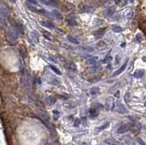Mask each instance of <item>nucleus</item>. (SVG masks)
<instances>
[{"label":"nucleus","instance_id":"1","mask_svg":"<svg viewBox=\"0 0 146 145\" xmlns=\"http://www.w3.org/2000/svg\"><path fill=\"white\" fill-rule=\"evenodd\" d=\"M18 38V32L16 28L14 27H10L7 31V39L11 42V43H15Z\"/></svg>","mask_w":146,"mask_h":145},{"label":"nucleus","instance_id":"2","mask_svg":"<svg viewBox=\"0 0 146 145\" xmlns=\"http://www.w3.org/2000/svg\"><path fill=\"white\" fill-rule=\"evenodd\" d=\"M114 104H115V102H114L113 98L112 97H109L106 100V102H105V109H106V111H110V109H113Z\"/></svg>","mask_w":146,"mask_h":145},{"label":"nucleus","instance_id":"3","mask_svg":"<svg viewBox=\"0 0 146 145\" xmlns=\"http://www.w3.org/2000/svg\"><path fill=\"white\" fill-rule=\"evenodd\" d=\"M116 111H118L119 113H121V114H124V113L127 112V109H126V107H125L124 105H123L122 103H121V102L118 101L117 103H116V107H115Z\"/></svg>","mask_w":146,"mask_h":145},{"label":"nucleus","instance_id":"4","mask_svg":"<svg viewBox=\"0 0 146 145\" xmlns=\"http://www.w3.org/2000/svg\"><path fill=\"white\" fill-rule=\"evenodd\" d=\"M21 83L22 85H23L25 88H29L30 87V82H29V78L27 75H25V74H23L21 77Z\"/></svg>","mask_w":146,"mask_h":145},{"label":"nucleus","instance_id":"5","mask_svg":"<svg viewBox=\"0 0 146 145\" xmlns=\"http://www.w3.org/2000/svg\"><path fill=\"white\" fill-rule=\"evenodd\" d=\"M129 131H130V125H128V124H123V125L120 126V127L118 128L117 132L122 134V133H125Z\"/></svg>","mask_w":146,"mask_h":145},{"label":"nucleus","instance_id":"6","mask_svg":"<svg viewBox=\"0 0 146 145\" xmlns=\"http://www.w3.org/2000/svg\"><path fill=\"white\" fill-rule=\"evenodd\" d=\"M127 63H128V61H126V62H125L124 64H123L122 66H121V68H119V69H118V70H116V71L114 72L113 74H112V76H113V77H115V76L120 75V74H121V72H123V71H124V69H125V68H126V67H127Z\"/></svg>","mask_w":146,"mask_h":145},{"label":"nucleus","instance_id":"7","mask_svg":"<svg viewBox=\"0 0 146 145\" xmlns=\"http://www.w3.org/2000/svg\"><path fill=\"white\" fill-rule=\"evenodd\" d=\"M39 24L41 26H43V27H48V28H54V27H55L54 24H53L52 22H50V21H40Z\"/></svg>","mask_w":146,"mask_h":145},{"label":"nucleus","instance_id":"8","mask_svg":"<svg viewBox=\"0 0 146 145\" xmlns=\"http://www.w3.org/2000/svg\"><path fill=\"white\" fill-rule=\"evenodd\" d=\"M89 113H90V116L91 119L96 118V117L99 115V111H98V109H95V108H91V109H90V111H89Z\"/></svg>","mask_w":146,"mask_h":145},{"label":"nucleus","instance_id":"9","mask_svg":"<svg viewBox=\"0 0 146 145\" xmlns=\"http://www.w3.org/2000/svg\"><path fill=\"white\" fill-rule=\"evenodd\" d=\"M97 60H98L97 57H90L89 59H87L86 64H88V65H95V63L97 62Z\"/></svg>","mask_w":146,"mask_h":145},{"label":"nucleus","instance_id":"10","mask_svg":"<svg viewBox=\"0 0 146 145\" xmlns=\"http://www.w3.org/2000/svg\"><path fill=\"white\" fill-rule=\"evenodd\" d=\"M114 13H115V7H109V8L107 9L106 16H113Z\"/></svg>","mask_w":146,"mask_h":145},{"label":"nucleus","instance_id":"11","mask_svg":"<svg viewBox=\"0 0 146 145\" xmlns=\"http://www.w3.org/2000/svg\"><path fill=\"white\" fill-rule=\"evenodd\" d=\"M30 38L31 39L33 40V42H35V43H38V35L37 32H34V31H32L30 34Z\"/></svg>","mask_w":146,"mask_h":145},{"label":"nucleus","instance_id":"12","mask_svg":"<svg viewBox=\"0 0 146 145\" xmlns=\"http://www.w3.org/2000/svg\"><path fill=\"white\" fill-rule=\"evenodd\" d=\"M104 142L109 145H120L119 142H118L117 141L113 140V139H107V140L104 141Z\"/></svg>","mask_w":146,"mask_h":145},{"label":"nucleus","instance_id":"13","mask_svg":"<svg viewBox=\"0 0 146 145\" xmlns=\"http://www.w3.org/2000/svg\"><path fill=\"white\" fill-rule=\"evenodd\" d=\"M112 31L113 32H115V33H121V32H122V27H120V26H117V25H113L112 27Z\"/></svg>","mask_w":146,"mask_h":145},{"label":"nucleus","instance_id":"14","mask_svg":"<svg viewBox=\"0 0 146 145\" xmlns=\"http://www.w3.org/2000/svg\"><path fill=\"white\" fill-rule=\"evenodd\" d=\"M52 13H53V16H54L57 19H62V18H62L61 13H60L59 10H57V9H54V10L52 11Z\"/></svg>","mask_w":146,"mask_h":145},{"label":"nucleus","instance_id":"15","mask_svg":"<svg viewBox=\"0 0 146 145\" xmlns=\"http://www.w3.org/2000/svg\"><path fill=\"white\" fill-rule=\"evenodd\" d=\"M105 30H106V27H103V28H101L99 29V30H97L95 33H94V35L97 37H100V36H102L103 34H104Z\"/></svg>","mask_w":146,"mask_h":145},{"label":"nucleus","instance_id":"16","mask_svg":"<svg viewBox=\"0 0 146 145\" xmlns=\"http://www.w3.org/2000/svg\"><path fill=\"white\" fill-rule=\"evenodd\" d=\"M49 68H50L51 70H53V71L55 72L56 74H58V75H61V71H60V69H59L58 68H56L55 66H53V65H49Z\"/></svg>","mask_w":146,"mask_h":145},{"label":"nucleus","instance_id":"17","mask_svg":"<svg viewBox=\"0 0 146 145\" xmlns=\"http://www.w3.org/2000/svg\"><path fill=\"white\" fill-rule=\"evenodd\" d=\"M143 74H144V72H143V70H137L136 72H134V74H133V77H135V78H141V77H143Z\"/></svg>","mask_w":146,"mask_h":145},{"label":"nucleus","instance_id":"18","mask_svg":"<svg viewBox=\"0 0 146 145\" xmlns=\"http://www.w3.org/2000/svg\"><path fill=\"white\" fill-rule=\"evenodd\" d=\"M68 39H69V41H71V43H73V44H79V40H78L76 38L72 37V36H68Z\"/></svg>","mask_w":146,"mask_h":145},{"label":"nucleus","instance_id":"19","mask_svg":"<svg viewBox=\"0 0 146 145\" xmlns=\"http://www.w3.org/2000/svg\"><path fill=\"white\" fill-rule=\"evenodd\" d=\"M43 4H46L47 5H53V7H54V5H58V2L50 0V1H43Z\"/></svg>","mask_w":146,"mask_h":145},{"label":"nucleus","instance_id":"20","mask_svg":"<svg viewBox=\"0 0 146 145\" xmlns=\"http://www.w3.org/2000/svg\"><path fill=\"white\" fill-rule=\"evenodd\" d=\"M90 94L91 95H98L100 94V89L99 88H93L90 90Z\"/></svg>","mask_w":146,"mask_h":145},{"label":"nucleus","instance_id":"21","mask_svg":"<svg viewBox=\"0 0 146 145\" xmlns=\"http://www.w3.org/2000/svg\"><path fill=\"white\" fill-rule=\"evenodd\" d=\"M27 8L30 9V10L33 11V12H38V9L37 8V7H35V5H29V4H27Z\"/></svg>","mask_w":146,"mask_h":145},{"label":"nucleus","instance_id":"22","mask_svg":"<svg viewBox=\"0 0 146 145\" xmlns=\"http://www.w3.org/2000/svg\"><path fill=\"white\" fill-rule=\"evenodd\" d=\"M0 25L3 26V27H7V18H0Z\"/></svg>","mask_w":146,"mask_h":145},{"label":"nucleus","instance_id":"23","mask_svg":"<svg viewBox=\"0 0 146 145\" xmlns=\"http://www.w3.org/2000/svg\"><path fill=\"white\" fill-rule=\"evenodd\" d=\"M108 127H109V122H106L104 125L101 126V127H98L97 130H98V131H102V130H105L106 128H108Z\"/></svg>","mask_w":146,"mask_h":145},{"label":"nucleus","instance_id":"24","mask_svg":"<svg viewBox=\"0 0 146 145\" xmlns=\"http://www.w3.org/2000/svg\"><path fill=\"white\" fill-rule=\"evenodd\" d=\"M43 35H44V38H46L47 39H49V40L51 39L50 34H49V32H47V31H43Z\"/></svg>","mask_w":146,"mask_h":145},{"label":"nucleus","instance_id":"25","mask_svg":"<svg viewBox=\"0 0 146 145\" xmlns=\"http://www.w3.org/2000/svg\"><path fill=\"white\" fill-rule=\"evenodd\" d=\"M48 100H49V103L50 104V105H52V104H54L55 101H56V98H53V97H49V98H48Z\"/></svg>","mask_w":146,"mask_h":145},{"label":"nucleus","instance_id":"26","mask_svg":"<svg viewBox=\"0 0 146 145\" xmlns=\"http://www.w3.org/2000/svg\"><path fill=\"white\" fill-rule=\"evenodd\" d=\"M68 22H69V25H71V26H75V25H77V22L75 21V19H71V18H69V19H68Z\"/></svg>","mask_w":146,"mask_h":145},{"label":"nucleus","instance_id":"27","mask_svg":"<svg viewBox=\"0 0 146 145\" xmlns=\"http://www.w3.org/2000/svg\"><path fill=\"white\" fill-rule=\"evenodd\" d=\"M137 141H138V142H139V143L141 144V145H146V143H145L144 142H143V140H142V139H138Z\"/></svg>","mask_w":146,"mask_h":145},{"label":"nucleus","instance_id":"28","mask_svg":"<svg viewBox=\"0 0 146 145\" xmlns=\"http://www.w3.org/2000/svg\"><path fill=\"white\" fill-rule=\"evenodd\" d=\"M136 40H137V41H141L142 40V37L140 34H138L137 36H136Z\"/></svg>","mask_w":146,"mask_h":145},{"label":"nucleus","instance_id":"29","mask_svg":"<svg viewBox=\"0 0 146 145\" xmlns=\"http://www.w3.org/2000/svg\"><path fill=\"white\" fill-rule=\"evenodd\" d=\"M79 123H80V120H79V119H77V120H75V124H74V125H75V126H79Z\"/></svg>","mask_w":146,"mask_h":145},{"label":"nucleus","instance_id":"30","mask_svg":"<svg viewBox=\"0 0 146 145\" xmlns=\"http://www.w3.org/2000/svg\"><path fill=\"white\" fill-rule=\"evenodd\" d=\"M28 3H31V4H33V5H37L38 2L37 1H28Z\"/></svg>","mask_w":146,"mask_h":145},{"label":"nucleus","instance_id":"31","mask_svg":"<svg viewBox=\"0 0 146 145\" xmlns=\"http://www.w3.org/2000/svg\"><path fill=\"white\" fill-rule=\"evenodd\" d=\"M119 94H120V92H119V91H117V92H116V95H115V96H116V97H119V96H120Z\"/></svg>","mask_w":146,"mask_h":145},{"label":"nucleus","instance_id":"32","mask_svg":"<svg viewBox=\"0 0 146 145\" xmlns=\"http://www.w3.org/2000/svg\"><path fill=\"white\" fill-rule=\"evenodd\" d=\"M145 106H146V102H145Z\"/></svg>","mask_w":146,"mask_h":145}]
</instances>
